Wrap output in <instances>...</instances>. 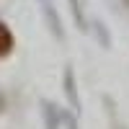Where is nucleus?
Here are the masks:
<instances>
[{
	"mask_svg": "<svg viewBox=\"0 0 129 129\" xmlns=\"http://www.w3.org/2000/svg\"><path fill=\"white\" fill-rule=\"evenodd\" d=\"M41 8H44V16H47V21H49L52 31H54V36H57V39H64V31H62V21H59V16H57L54 5H52L49 0H41Z\"/></svg>",
	"mask_w": 129,
	"mask_h": 129,
	"instance_id": "f257e3e1",
	"label": "nucleus"
},
{
	"mask_svg": "<svg viewBox=\"0 0 129 129\" xmlns=\"http://www.w3.org/2000/svg\"><path fill=\"white\" fill-rule=\"evenodd\" d=\"M64 93L67 98L72 101V109L80 111V95H78V88H75V75H72V67L64 70Z\"/></svg>",
	"mask_w": 129,
	"mask_h": 129,
	"instance_id": "f03ea898",
	"label": "nucleus"
},
{
	"mask_svg": "<svg viewBox=\"0 0 129 129\" xmlns=\"http://www.w3.org/2000/svg\"><path fill=\"white\" fill-rule=\"evenodd\" d=\"M41 109H44V121H47V129H57L59 126V119H62V114L57 106H52V103H41Z\"/></svg>",
	"mask_w": 129,
	"mask_h": 129,
	"instance_id": "7ed1b4c3",
	"label": "nucleus"
},
{
	"mask_svg": "<svg viewBox=\"0 0 129 129\" xmlns=\"http://www.w3.org/2000/svg\"><path fill=\"white\" fill-rule=\"evenodd\" d=\"M10 49H13V34L8 31L5 23H0V57L10 54Z\"/></svg>",
	"mask_w": 129,
	"mask_h": 129,
	"instance_id": "20e7f679",
	"label": "nucleus"
},
{
	"mask_svg": "<svg viewBox=\"0 0 129 129\" xmlns=\"http://www.w3.org/2000/svg\"><path fill=\"white\" fill-rule=\"evenodd\" d=\"M70 5H72V13H75V23H78L80 28H85V21H83V10L78 5V0H70Z\"/></svg>",
	"mask_w": 129,
	"mask_h": 129,
	"instance_id": "39448f33",
	"label": "nucleus"
},
{
	"mask_svg": "<svg viewBox=\"0 0 129 129\" xmlns=\"http://www.w3.org/2000/svg\"><path fill=\"white\" fill-rule=\"evenodd\" d=\"M121 3H124V5H126V8H129V0H121Z\"/></svg>",
	"mask_w": 129,
	"mask_h": 129,
	"instance_id": "423d86ee",
	"label": "nucleus"
}]
</instances>
